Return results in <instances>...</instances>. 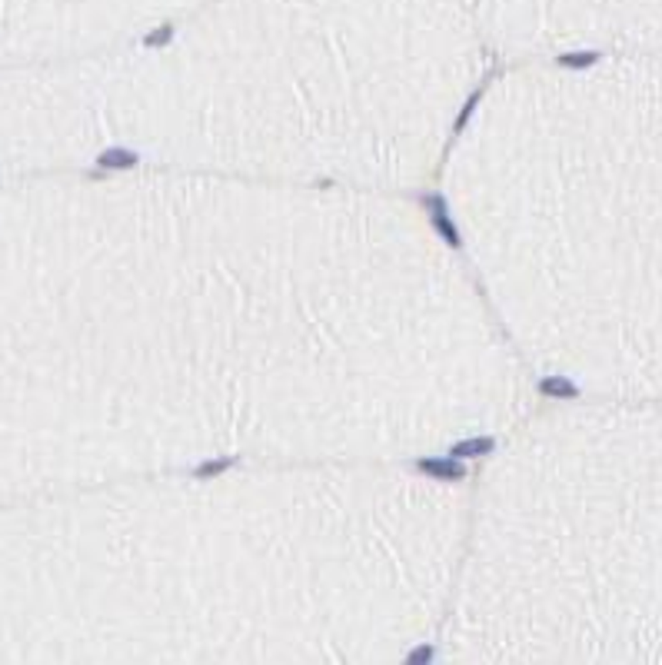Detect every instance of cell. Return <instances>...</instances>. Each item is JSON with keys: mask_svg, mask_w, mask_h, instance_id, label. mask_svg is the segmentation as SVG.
<instances>
[{"mask_svg": "<svg viewBox=\"0 0 662 665\" xmlns=\"http://www.w3.org/2000/svg\"><path fill=\"white\" fill-rule=\"evenodd\" d=\"M419 203H423V210H426L433 230L443 236V243L453 246V250H459V246H463V233H459L456 220H453V210H449L446 196H443V193H426Z\"/></svg>", "mask_w": 662, "mask_h": 665, "instance_id": "1", "label": "cell"}, {"mask_svg": "<svg viewBox=\"0 0 662 665\" xmlns=\"http://www.w3.org/2000/svg\"><path fill=\"white\" fill-rule=\"evenodd\" d=\"M416 472H423V476H429V479L436 482H459L466 479V462L463 459H453V456H426V459L416 462Z\"/></svg>", "mask_w": 662, "mask_h": 665, "instance_id": "2", "label": "cell"}, {"mask_svg": "<svg viewBox=\"0 0 662 665\" xmlns=\"http://www.w3.org/2000/svg\"><path fill=\"white\" fill-rule=\"evenodd\" d=\"M496 449V440L493 436H469V440H459L449 446V456L453 459H483V456H489V452Z\"/></svg>", "mask_w": 662, "mask_h": 665, "instance_id": "3", "label": "cell"}, {"mask_svg": "<svg viewBox=\"0 0 662 665\" xmlns=\"http://www.w3.org/2000/svg\"><path fill=\"white\" fill-rule=\"evenodd\" d=\"M93 164L100 166V170H133V166L140 164V154L130 150V147H107V150L97 154Z\"/></svg>", "mask_w": 662, "mask_h": 665, "instance_id": "4", "label": "cell"}, {"mask_svg": "<svg viewBox=\"0 0 662 665\" xmlns=\"http://www.w3.org/2000/svg\"><path fill=\"white\" fill-rule=\"evenodd\" d=\"M540 393L550 399H576L579 396V386H576L569 376H542Z\"/></svg>", "mask_w": 662, "mask_h": 665, "instance_id": "5", "label": "cell"}, {"mask_svg": "<svg viewBox=\"0 0 662 665\" xmlns=\"http://www.w3.org/2000/svg\"><path fill=\"white\" fill-rule=\"evenodd\" d=\"M236 456H216V459H204V462H196L194 469H190V476L194 479H216V476H224L226 469H233L236 466Z\"/></svg>", "mask_w": 662, "mask_h": 665, "instance_id": "6", "label": "cell"}, {"mask_svg": "<svg viewBox=\"0 0 662 665\" xmlns=\"http://www.w3.org/2000/svg\"><path fill=\"white\" fill-rule=\"evenodd\" d=\"M489 77H493V73H489ZM489 77H486V80H483V83H479L476 90H473V93H469V97H466V103L459 107V113H456V123H453V133H463V130H466L469 117L476 113L479 100H483V93H486V83H489Z\"/></svg>", "mask_w": 662, "mask_h": 665, "instance_id": "7", "label": "cell"}, {"mask_svg": "<svg viewBox=\"0 0 662 665\" xmlns=\"http://www.w3.org/2000/svg\"><path fill=\"white\" fill-rule=\"evenodd\" d=\"M556 63H559V67H566V70H586V67H592V63H599V50H569V53H559V57H556Z\"/></svg>", "mask_w": 662, "mask_h": 665, "instance_id": "8", "label": "cell"}, {"mask_svg": "<svg viewBox=\"0 0 662 665\" xmlns=\"http://www.w3.org/2000/svg\"><path fill=\"white\" fill-rule=\"evenodd\" d=\"M174 23H160L157 31H150L147 37H143V47H150V50H160V47H167V43L174 41Z\"/></svg>", "mask_w": 662, "mask_h": 665, "instance_id": "9", "label": "cell"}, {"mask_svg": "<svg viewBox=\"0 0 662 665\" xmlns=\"http://www.w3.org/2000/svg\"><path fill=\"white\" fill-rule=\"evenodd\" d=\"M433 655H436V652H433V645L423 642V645H416V649H409L403 662H406V665H429V662H433Z\"/></svg>", "mask_w": 662, "mask_h": 665, "instance_id": "10", "label": "cell"}]
</instances>
